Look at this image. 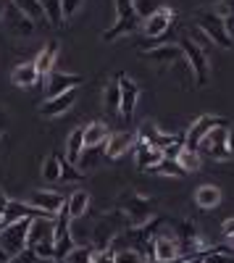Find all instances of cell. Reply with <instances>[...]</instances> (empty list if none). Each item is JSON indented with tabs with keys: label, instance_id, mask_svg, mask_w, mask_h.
Instances as JSON below:
<instances>
[{
	"label": "cell",
	"instance_id": "6da1fadb",
	"mask_svg": "<svg viewBox=\"0 0 234 263\" xmlns=\"http://www.w3.org/2000/svg\"><path fill=\"white\" fill-rule=\"evenodd\" d=\"M126 227H129V224H126V216H124L121 208L100 216L98 221H95V227H92V250L113 248V242L119 239V234H121Z\"/></svg>",
	"mask_w": 234,
	"mask_h": 263
},
{
	"label": "cell",
	"instance_id": "7a4b0ae2",
	"mask_svg": "<svg viewBox=\"0 0 234 263\" xmlns=\"http://www.w3.org/2000/svg\"><path fill=\"white\" fill-rule=\"evenodd\" d=\"M126 216V224L129 227H142L145 221H150V218L155 216V200L153 197H145V195H137V192H129L124 195V200L119 205Z\"/></svg>",
	"mask_w": 234,
	"mask_h": 263
},
{
	"label": "cell",
	"instance_id": "3957f363",
	"mask_svg": "<svg viewBox=\"0 0 234 263\" xmlns=\"http://www.w3.org/2000/svg\"><path fill=\"white\" fill-rule=\"evenodd\" d=\"M198 29H203V34H208V40L219 48H231L234 45V37L226 27V21L216 11H200L198 13Z\"/></svg>",
	"mask_w": 234,
	"mask_h": 263
},
{
	"label": "cell",
	"instance_id": "277c9868",
	"mask_svg": "<svg viewBox=\"0 0 234 263\" xmlns=\"http://www.w3.org/2000/svg\"><path fill=\"white\" fill-rule=\"evenodd\" d=\"M177 45L182 48V53H184V58L189 61V69H192V77H195V84L198 87H203V84H208V71H210V61H208V55H205V50L198 45V42L192 40V37H182Z\"/></svg>",
	"mask_w": 234,
	"mask_h": 263
},
{
	"label": "cell",
	"instance_id": "5b68a950",
	"mask_svg": "<svg viewBox=\"0 0 234 263\" xmlns=\"http://www.w3.org/2000/svg\"><path fill=\"white\" fill-rule=\"evenodd\" d=\"M32 218H21V221H11L0 229V248H3L11 258L27 250V232H29Z\"/></svg>",
	"mask_w": 234,
	"mask_h": 263
},
{
	"label": "cell",
	"instance_id": "8992f818",
	"mask_svg": "<svg viewBox=\"0 0 234 263\" xmlns=\"http://www.w3.org/2000/svg\"><path fill=\"white\" fill-rule=\"evenodd\" d=\"M229 126H231V124H229ZM229 126H216V129H210L208 135L198 142V153H205V156L213 158V161H229V158H231V153H229V147H226Z\"/></svg>",
	"mask_w": 234,
	"mask_h": 263
},
{
	"label": "cell",
	"instance_id": "52a82bcc",
	"mask_svg": "<svg viewBox=\"0 0 234 263\" xmlns=\"http://www.w3.org/2000/svg\"><path fill=\"white\" fill-rule=\"evenodd\" d=\"M0 24L8 27V32H13L16 37H32L37 21L29 18L18 6H13L11 0H6V8H3V18H0Z\"/></svg>",
	"mask_w": 234,
	"mask_h": 263
},
{
	"label": "cell",
	"instance_id": "ba28073f",
	"mask_svg": "<svg viewBox=\"0 0 234 263\" xmlns=\"http://www.w3.org/2000/svg\"><path fill=\"white\" fill-rule=\"evenodd\" d=\"M216 126H229V119L213 116V114H203L200 119H195L192 126L187 129V135H184V147H195V150H198V142L208 135L210 129H216Z\"/></svg>",
	"mask_w": 234,
	"mask_h": 263
},
{
	"label": "cell",
	"instance_id": "9c48e42d",
	"mask_svg": "<svg viewBox=\"0 0 234 263\" xmlns=\"http://www.w3.org/2000/svg\"><path fill=\"white\" fill-rule=\"evenodd\" d=\"M174 21H177L174 11L163 6V8H158L153 16H147V18L142 21V32L150 37V40H161V37L168 34V29H174Z\"/></svg>",
	"mask_w": 234,
	"mask_h": 263
},
{
	"label": "cell",
	"instance_id": "30bf717a",
	"mask_svg": "<svg viewBox=\"0 0 234 263\" xmlns=\"http://www.w3.org/2000/svg\"><path fill=\"white\" fill-rule=\"evenodd\" d=\"M150 250H153V255H155L161 263H174V260L182 258L179 242H177L174 232H158V234L153 237V242H150Z\"/></svg>",
	"mask_w": 234,
	"mask_h": 263
},
{
	"label": "cell",
	"instance_id": "8fae6325",
	"mask_svg": "<svg viewBox=\"0 0 234 263\" xmlns=\"http://www.w3.org/2000/svg\"><path fill=\"white\" fill-rule=\"evenodd\" d=\"M116 79H119V87H121V108H119V114L124 119H132L134 108L140 103V87H137V82L132 77H126L124 71L116 74Z\"/></svg>",
	"mask_w": 234,
	"mask_h": 263
},
{
	"label": "cell",
	"instance_id": "7c38bea8",
	"mask_svg": "<svg viewBox=\"0 0 234 263\" xmlns=\"http://www.w3.org/2000/svg\"><path fill=\"white\" fill-rule=\"evenodd\" d=\"M182 135H168V132H161L153 121H145L140 129H137V140L140 142H145V145H150V147H158L161 153L171 145V142H177Z\"/></svg>",
	"mask_w": 234,
	"mask_h": 263
},
{
	"label": "cell",
	"instance_id": "4fadbf2b",
	"mask_svg": "<svg viewBox=\"0 0 234 263\" xmlns=\"http://www.w3.org/2000/svg\"><path fill=\"white\" fill-rule=\"evenodd\" d=\"M27 203L34 205V208H40L42 213H48V216H55L63 208V203H66V200H63V195L55 192V190H32Z\"/></svg>",
	"mask_w": 234,
	"mask_h": 263
},
{
	"label": "cell",
	"instance_id": "5bb4252c",
	"mask_svg": "<svg viewBox=\"0 0 234 263\" xmlns=\"http://www.w3.org/2000/svg\"><path fill=\"white\" fill-rule=\"evenodd\" d=\"M74 103H76V90H69V92H63V95L48 98L45 103L40 105V114L45 116V119H55V116H63L66 111H71Z\"/></svg>",
	"mask_w": 234,
	"mask_h": 263
},
{
	"label": "cell",
	"instance_id": "9a60e30c",
	"mask_svg": "<svg viewBox=\"0 0 234 263\" xmlns=\"http://www.w3.org/2000/svg\"><path fill=\"white\" fill-rule=\"evenodd\" d=\"M134 145H137V132H113V135H108V142H105V158L116 161Z\"/></svg>",
	"mask_w": 234,
	"mask_h": 263
},
{
	"label": "cell",
	"instance_id": "2e32d148",
	"mask_svg": "<svg viewBox=\"0 0 234 263\" xmlns=\"http://www.w3.org/2000/svg\"><path fill=\"white\" fill-rule=\"evenodd\" d=\"M82 82H84V77H79V74H69V71L53 69L50 71V79H48V98L63 95V92H69V90H76Z\"/></svg>",
	"mask_w": 234,
	"mask_h": 263
},
{
	"label": "cell",
	"instance_id": "e0dca14e",
	"mask_svg": "<svg viewBox=\"0 0 234 263\" xmlns=\"http://www.w3.org/2000/svg\"><path fill=\"white\" fill-rule=\"evenodd\" d=\"M140 58L153 61V63L161 66V69H166L168 63H179V61H184V53H182L179 45H158V48L147 50V53H140Z\"/></svg>",
	"mask_w": 234,
	"mask_h": 263
},
{
	"label": "cell",
	"instance_id": "ac0fdd59",
	"mask_svg": "<svg viewBox=\"0 0 234 263\" xmlns=\"http://www.w3.org/2000/svg\"><path fill=\"white\" fill-rule=\"evenodd\" d=\"M55 232V218H32L29 221V232H27V248H34L42 239H53Z\"/></svg>",
	"mask_w": 234,
	"mask_h": 263
},
{
	"label": "cell",
	"instance_id": "d6986e66",
	"mask_svg": "<svg viewBox=\"0 0 234 263\" xmlns=\"http://www.w3.org/2000/svg\"><path fill=\"white\" fill-rule=\"evenodd\" d=\"M137 27H142V18H140L137 13L129 16V18H116V21H113V27H108V29L100 34V40L113 42V40H119V37H124V34H132Z\"/></svg>",
	"mask_w": 234,
	"mask_h": 263
},
{
	"label": "cell",
	"instance_id": "ffe728a7",
	"mask_svg": "<svg viewBox=\"0 0 234 263\" xmlns=\"http://www.w3.org/2000/svg\"><path fill=\"white\" fill-rule=\"evenodd\" d=\"M134 150V161H137V168L145 171V168H155L161 161H163V153L158 147H150V145H145L137 140V145L132 147Z\"/></svg>",
	"mask_w": 234,
	"mask_h": 263
},
{
	"label": "cell",
	"instance_id": "44dd1931",
	"mask_svg": "<svg viewBox=\"0 0 234 263\" xmlns=\"http://www.w3.org/2000/svg\"><path fill=\"white\" fill-rule=\"evenodd\" d=\"M11 82H13L16 87H34V84L40 82V71H37L34 61L13 66V71H11Z\"/></svg>",
	"mask_w": 234,
	"mask_h": 263
},
{
	"label": "cell",
	"instance_id": "7402d4cb",
	"mask_svg": "<svg viewBox=\"0 0 234 263\" xmlns=\"http://www.w3.org/2000/svg\"><path fill=\"white\" fill-rule=\"evenodd\" d=\"M55 61H58V42L50 40L48 45L40 50V55L34 58V66H37L40 77H42V74H50V71L55 69Z\"/></svg>",
	"mask_w": 234,
	"mask_h": 263
},
{
	"label": "cell",
	"instance_id": "603a6c76",
	"mask_svg": "<svg viewBox=\"0 0 234 263\" xmlns=\"http://www.w3.org/2000/svg\"><path fill=\"white\" fill-rule=\"evenodd\" d=\"M108 126L103 121H90L84 126V147H95V145H105L108 142Z\"/></svg>",
	"mask_w": 234,
	"mask_h": 263
},
{
	"label": "cell",
	"instance_id": "cb8c5ba5",
	"mask_svg": "<svg viewBox=\"0 0 234 263\" xmlns=\"http://www.w3.org/2000/svg\"><path fill=\"white\" fill-rule=\"evenodd\" d=\"M87 208H90V192L87 190H76L66 197V211L71 218H82L87 213Z\"/></svg>",
	"mask_w": 234,
	"mask_h": 263
},
{
	"label": "cell",
	"instance_id": "d4e9b609",
	"mask_svg": "<svg viewBox=\"0 0 234 263\" xmlns=\"http://www.w3.org/2000/svg\"><path fill=\"white\" fill-rule=\"evenodd\" d=\"M195 203H198L203 211L216 208V205L221 203V190H219L216 184H203V187H198V192H195Z\"/></svg>",
	"mask_w": 234,
	"mask_h": 263
},
{
	"label": "cell",
	"instance_id": "484cf974",
	"mask_svg": "<svg viewBox=\"0 0 234 263\" xmlns=\"http://www.w3.org/2000/svg\"><path fill=\"white\" fill-rule=\"evenodd\" d=\"M103 156H105V145L84 147V150H82V156H79V163H76V168H79L82 174H84V171H92V168H98V166H100Z\"/></svg>",
	"mask_w": 234,
	"mask_h": 263
},
{
	"label": "cell",
	"instance_id": "4316f807",
	"mask_svg": "<svg viewBox=\"0 0 234 263\" xmlns=\"http://www.w3.org/2000/svg\"><path fill=\"white\" fill-rule=\"evenodd\" d=\"M82 150H84V126H76L71 135H69V140H66V156H63V158L76 166Z\"/></svg>",
	"mask_w": 234,
	"mask_h": 263
},
{
	"label": "cell",
	"instance_id": "83f0119b",
	"mask_svg": "<svg viewBox=\"0 0 234 263\" xmlns=\"http://www.w3.org/2000/svg\"><path fill=\"white\" fill-rule=\"evenodd\" d=\"M203 263H234V248L231 245H213V248H208Z\"/></svg>",
	"mask_w": 234,
	"mask_h": 263
},
{
	"label": "cell",
	"instance_id": "f1b7e54d",
	"mask_svg": "<svg viewBox=\"0 0 234 263\" xmlns=\"http://www.w3.org/2000/svg\"><path fill=\"white\" fill-rule=\"evenodd\" d=\"M119 108H121V87H119V79H113L105 87V111L111 116H116Z\"/></svg>",
	"mask_w": 234,
	"mask_h": 263
},
{
	"label": "cell",
	"instance_id": "f546056e",
	"mask_svg": "<svg viewBox=\"0 0 234 263\" xmlns=\"http://www.w3.org/2000/svg\"><path fill=\"white\" fill-rule=\"evenodd\" d=\"M42 3V13H45V21H50L53 27H61L63 21V6H61V0H40Z\"/></svg>",
	"mask_w": 234,
	"mask_h": 263
},
{
	"label": "cell",
	"instance_id": "4dcf8cb0",
	"mask_svg": "<svg viewBox=\"0 0 234 263\" xmlns=\"http://www.w3.org/2000/svg\"><path fill=\"white\" fill-rule=\"evenodd\" d=\"M177 161H179V166L189 174V171H198L200 166H203V158H200V153L195 150V147H182V153L177 156Z\"/></svg>",
	"mask_w": 234,
	"mask_h": 263
},
{
	"label": "cell",
	"instance_id": "1f68e13d",
	"mask_svg": "<svg viewBox=\"0 0 234 263\" xmlns=\"http://www.w3.org/2000/svg\"><path fill=\"white\" fill-rule=\"evenodd\" d=\"M42 177L48 182H61V156L55 150L45 158V163H42Z\"/></svg>",
	"mask_w": 234,
	"mask_h": 263
},
{
	"label": "cell",
	"instance_id": "d6a6232c",
	"mask_svg": "<svg viewBox=\"0 0 234 263\" xmlns=\"http://www.w3.org/2000/svg\"><path fill=\"white\" fill-rule=\"evenodd\" d=\"M11 3L18 6L29 18H34V21H45V13H42V3H40V0H11Z\"/></svg>",
	"mask_w": 234,
	"mask_h": 263
},
{
	"label": "cell",
	"instance_id": "836d02e7",
	"mask_svg": "<svg viewBox=\"0 0 234 263\" xmlns=\"http://www.w3.org/2000/svg\"><path fill=\"white\" fill-rule=\"evenodd\" d=\"M153 171H155V174H163V177H187V171L179 166L177 158H163Z\"/></svg>",
	"mask_w": 234,
	"mask_h": 263
},
{
	"label": "cell",
	"instance_id": "e575fe53",
	"mask_svg": "<svg viewBox=\"0 0 234 263\" xmlns=\"http://www.w3.org/2000/svg\"><path fill=\"white\" fill-rule=\"evenodd\" d=\"M158 8H163V0H134V13L145 21L147 16H153Z\"/></svg>",
	"mask_w": 234,
	"mask_h": 263
},
{
	"label": "cell",
	"instance_id": "d590c367",
	"mask_svg": "<svg viewBox=\"0 0 234 263\" xmlns=\"http://www.w3.org/2000/svg\"><path fill=\"white\" fill-rule=\"evenodd\" d=\"M82 177H84V174H82L74 163H69L66 158H61V182H71V184H74V182H79Z\"/></svg>",
	"mask_w": 234,
	"mask_h": 263
},
{
	"label": "cell",
	"instance_id": "8d00e7d4",
	"mask_svg": "<svg viewBox=\"0 0 234 263\" xmlns=\"http://www.w3.org/2000/svg\"><path fill=\"white\" fill-rule=\"evenodd\" d=\"M92 248L90 245H74V250L66 255V263H90Z\"/></svg>",
	"mask_w": 234,
	"mask_h": 263
},
{
	"label": "cell",
	"instance_id": "74e56055",
	"mask_svg": "<svg viewBox=\"0 0 234 263\" xmlns=\"http://www.w3.org/2000/svg\"><path fill=\"white\" fill-rule=\"evenodd\" d=\"M116 263H145V255L134 248H124L116 250Z\"/></svg>",
	"mask_w": 234,
	"mask_h": 263
},
{
	"label": "cell",
	"instance_id": "f35d334b",
	"mask_svg": "<svg viewBox=\"0 0 234 263\" xmlns=\"http://www.w3.org/2000/svg\"><path fill=\"white\" fill-rule=\"evenodd\" d=\"M216 13L226 21V27H229V32H231V27H234V0H221L219 8H216Z\"/></svg>",
	"mask_w": 234,
	"mask_h": 263
},
{
	"label": "cell",
	"instance_id": "ab89813d",
	"mask_svg": "<svg viewBox=\"0 0 234 263\" xmlns=\"http://www.w3.org/2000/svg\"><path fill=\"white\" fill-rule=\"evenodd\" d=\"M90 263H116V250L113 248H103V250H92Z\"/></svg>",
	"mask_w": 234,
	"mask_h": 263
},
{
	"label": "cell",
	"instance_id": "60d3db41",
	"mask_svg": "<svg viewBox=\"0 0 234 263\" xmlns=\"http://www.w3.org/2000/svg\"><path fill=\"white\" fill-rule=\"evenodd\" d=\"M61 6H63V18H71L84 6V0H61Z\"/></svg>",
	"mask_w": 234,
	"mask_h": 263
},
{
	"label": "cell",
	"instance_id": "b9f144b4",
	"mask_svg": "<svg viewBox=\"0 0 234 263\" xmlns=\"http://www.w3.org/2000/svg\"><path fill=\"white\" fill-rule=\"evenodd\" d=\"M8 263H37V255H34V250L32 248H27L24 253H18V255H13Z\"/></svg>",
	"mask_w": 234,
	"mask_h": 263
},
{
	"label": "cell",
	"instance_id": "7bdbcfd3",
	"mask_svg": "<svg viewBox=\"0 0 234 263\" xmlns=\"http://www.w3.org/2000/svg\"><path fill=\"white\" fill-rule=\"evenodd\" d=\"M221 234H224V237H231V234H234V216H229L226 221L221 224Z\"/></svg>",
	"mask_w": 234,
	"mask_h": 263
},
{
	"label": "cell",
	"instance_id": "ee69618b",
	"mask_svg": "<svg viewBox=\"0 0 234 263\" xmlns=\"http://www.w3.org/2000/svg\"><path fill=\"white\" fill-rule=\"evenodd\" d=\"M6 205H8V197H6V192L0 190V229L6 227V221H3V213H6Z\"/></svg>",
	"mask_w": 234,
	"mask_h": 263
},
{
	"label": "cell",
	"instance_id": "f6af8a7d",
	"mask_svg": "<svg viewBox=\"0 0 234 263\" xmlns=\"http://www.w3.org/2000/svg\"><path fill=\"white\" fill-rule=\"evenodd\" d=\"M226 147H229L231 158H234V126H229V135H226Z\"/></svg>",
	"mask_w": 234,
	"mask_h": 263
},
{
	"label": "cell",
	"instance_id": "bcb514c9",
	"mask_svg": "<svg viewBox=\"0 0 234 263\" xmlns=\"http://www.w3.org/2000/svg\"><path fill=\"white\" fill-rule=\"evenodd\" d=\"M145 250H147V255H145V263H161V260H158V258L153 255V250H150V245H147Z\"/></svg>",
	"mask_w": 234,
	"mask_h": 263
},
{
	"label": "cell",
	"instance_id": "7dc6e473",
	"mask_svg": "<svg viewBox=\"0 0 234 263\" xmlns=\"http://www.w3.org/2000/svg\"><path fill=\"white\" fill-rule=\"evenodd\" d=\"M8 260H11V255H8L3 248H0V263H8Z\"/></svg>",
	"mask_w": 234,
	"mask_h": 263
},
{
	"label": "cell",
	"instance_id": "c3c4849f",
	"mask_svg": "<svg viewBox=\"0 0 234 263\" xmlns=\"http://www.w3.org/2000/svg\"><path fill=\"white\" fill-rule=\"evenodd\" d=\"M3 8H6V0H0V18H3Z\"/></svg>",
	"mask_w": 234,
	"mask_h": 263
},
{
	"label": "cell",
	"instance_id": "681fc988",
	"mask_svg": "<svg viewBox=\"0 0 234 263\" xmlns=\"http://www.w3.org/2000/svg\"><path fill=\"white\" fill-rule=\"evenodd\" d=\"M226 239H229V245L234 248V234H231V237H226Z\"/></svg>",
	"mask_w": 234,
	"mask_h": 263
},
{
	"label": "cell",
	"instance_id": "f907efd6",
	"mask_svg": "<svg viewBox=\"0 0 234 263\" xmlns=\"http://www.w3.org/2000/svg\"><path fill=\"white\" fill-rule=\"evenodd\" d=\"M37 263H55V260H40V258H37Z\"/></svg>",
	"mask_w": 234,
	"mask_h": 263
},
{
	"label": "cell",
	"instance_id": "816d5d0a",
	"mask_svg": "<svg viewBox=\"0 0 234 263\" xmlns=\"http://www.w3.org/2000/svg\"><path fill=\"white\" fill-rule=\"evenodd\" d=\"M58 263H66V260H58Z\"/></svg>",
	"mask_w": 234,
	"mask_h": 263
}]
</instances>
